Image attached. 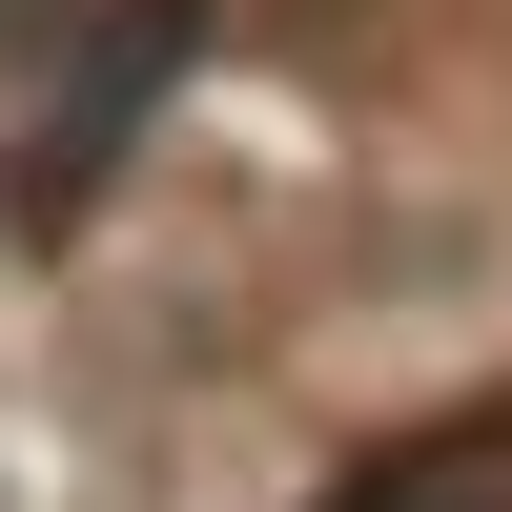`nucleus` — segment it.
Instances as JSON below:
<instances>
[{
	"label": "nucleus",
	"mask_w": 512,
	"mask_h": 512,
	"mask_svg": "<svg viewBox=\"0 0 512 512\" xmlns=\"http://www.w3.org/2000/svg\"><path fill=\"white\" fill-rule=\"evenodd\" d=\"M328 512H512V410H472V431H410V451H369Z\"/></svg>",
	"instance_id": "1"
}]
</instances>
